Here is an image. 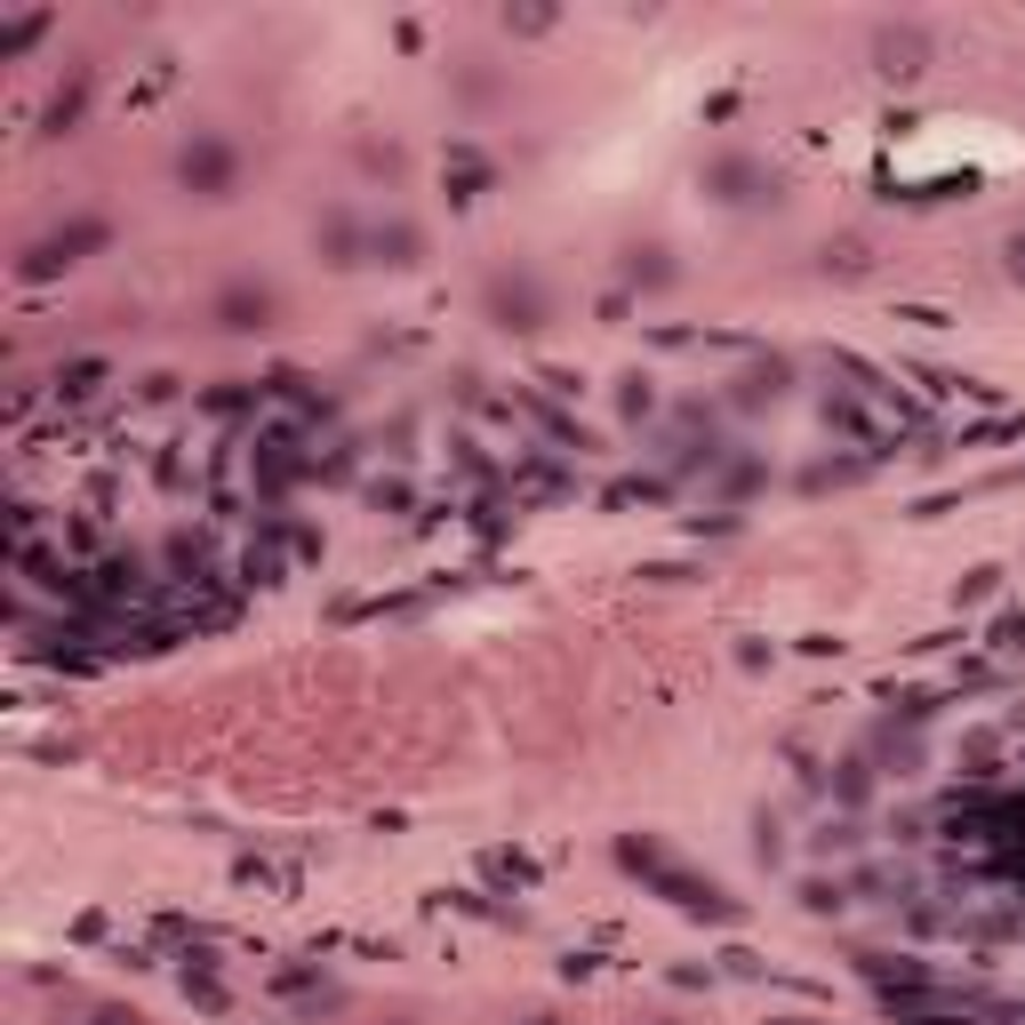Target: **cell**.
I'll use <instances>...</instances> for the list:
<instances>
[{"label":"cell","mask_w":1025,"mask_h":1025,"mask_svg":"<svg viewBox=\"0 0 1025 1025\" xmlns=\"http://www.w3.org/2000/svg\"><path fill=\"white\" fill-rule=\"evenodd\" d=\"M1010 265H1017V281H1025V232H1017V241H1010Z\"/></svg>","instance_id":"6da1fadb"}]
</instances>
